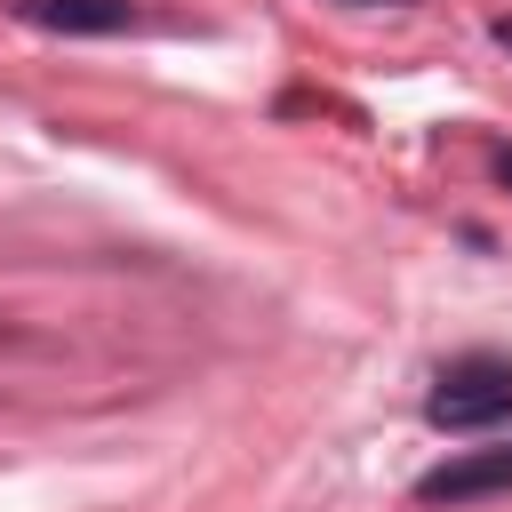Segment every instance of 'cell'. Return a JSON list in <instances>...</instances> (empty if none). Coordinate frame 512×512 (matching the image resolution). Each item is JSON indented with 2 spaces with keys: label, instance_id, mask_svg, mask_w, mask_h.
Here are the masks:
<instances>
[{
  "label": "cell",
  "instance_id": "3",
  "mask_svg": "<svg viewBox=\"0 0 512 512\" xmlns=\"http://www.w3.org/2000/svg\"><path fill=\"white\" fill-rule=\"evenodd\" d=\"M488 496H512V440L456 448L448 464H432L416 480V504H488Z\"/></svg>",
  "mask_w": 512,
  "mask_h": 512
},
{
  "label": "cell",
  "instance_id": "6",
  "mask_svg": "<svg viewBox=\"0 0 512 512\" xmlns=\"http://www.w3.org/2000/svg\"><path fill=\"white\" fill-rule=\"evenodd\" d=\"M352 8H416V0H352Z\"/></svg>",
  "mask_w": 512,
  "mask_h": 512
},
{
  "label": "cell",
  "instance_id": "2",
  "mask_svg": "<svg viewBox=\"0 0 512 512\" xmlns=\"http://www.w3.org/2000/svg\"><path fill=\"white\" fill-rule=\"evenodd\" d=\"M8 16L32 32H56V40H120V32L152 24L144 0H8Z\"/></svg>",
  "mask_w": 512,
  "mask_h": 512
},
{
  "label": "cell",
  "instance_id": "1",
  "mask_svg": "<svg viewBox=\"0 0 512 512\" xmlns=\"http://www.w3.org/2000/svg\"><path fill=\"white\" fill-rule=\"evenodd\" d=\"M432 432H496L512 424V352H456L424 392Z\"/></svg>",
  "mask_w": 512,
  "mask_h": 512
},
{
  "label": "cell",
  "instance_id": "5",
  "mask_svg": "<svg viewBox=\"0 0 512 512\" xmlns=\"http://www.w3.org/2000/svg\"><path fill=\"white\" fill-rule=\"evenodd\" d=\"M488 32H496V40H504V48H512V16H496V24H488Z\"/></svg>",
  "mask_w": 512,
  "mask_h": 512
},
{
  "label": "cell",
  "instance_id": "4",
  "mask_svg": "<svg viewBox=\"0 0 512 512\" xmlns=\"http://www.w3.org/2000/svg\"><path fill=\"white\" fill-rule=\"evenodd\" d=\"M496 184H504V192H512V144H504V152H496Z\"/></svg>",
  "mask_w": 512,
  "mask_h": 512
}]
</instances>
